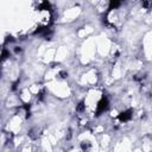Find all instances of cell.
<instances>
[{
  "mask_svg": "<svg viewBox=\"0 0 152 152\" xmlns=\"http://www.w3.org/2000/svg\"><path fill=\"white\" fill-rule=\"evenodd\" d=\"M107 108H108V99H107L106 96H103V97L97 102V104H96V114H97V115L102 114Z\"/></svg>",
  "mask_w": 152,
  "mask_h": 152,
  "instance_id": "6da1fadb",
  "label": "cell"
},
{
  "mask_svg": "<svg viewBox=\"0 0 152 152\" xmlns=\"http://www.w3.org/2000/svg\"><path fill=\"white\" fill-rule=\"evenodd\" d=\"M132 116H133V110L132 109H127V110H124L122 113H120L118 118H119V120L121 122H127V121H129L132 119Z\"/></svg>",
  "mask_w": 152,
  "mask_h": 152,
  "instance_id": "7a4b0ae2",
  "label": "cell"
}]
</instances>
